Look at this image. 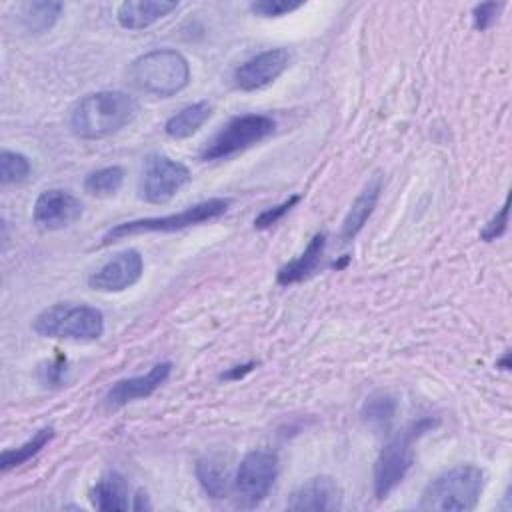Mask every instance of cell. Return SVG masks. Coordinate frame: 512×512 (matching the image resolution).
<instances>
[{
	"instance_id": "6da1fadb",
	"label": "cell",
	"mask_w": 512,
	"mask_h": 512,
	"mask_svg": "<svg viewBox=\"0 0 512 512\" xmlns=\"http://www.w3.org/2000/svg\"><path fill=\"white\" fill-rule=\"evenodd\" d=\"M140 104L122 90H98L82 96L70 110L68 126L82 140L108 138L136 120Z\"/></svg>"
},
{
	"instance_id": "7a4b0ae2",
	"label": "cell",
	"mask_w": 512,
	"mask_h": 512,
	"mask_svg": "<svg viewBox=\"0 0 512 512\" xmlns=\"http://www.w3.org/2000/svg\"><path fill=\"white\" fill-rule=\"evenodd\" d=\"M130 84L156 98H170L182 92L190 82V64L186 56L174 48L150 50L128 68Z\"/></svg>"
},
{
	"instance_id": "3957f363",
	"label": "cell",
	"mask_w": 512,
	"mask_h": 512,
	"mask_svg": "<svg viewBox=\"0 0 512 512\" xmlns=\"http://www.w3.org/2000/svg\"><path fill=\"white\" fill-rule=\"evenodd\" d=\"M482 490L484 470L474 464H458L426 484L418 508L426 512H468L476 508Z\"/></svg>"
},
{
	"instance_id": "277c9868",
	"label": "cell",
	"mask_w": 512,
	"mask_h": 512,
	"mask_svg": "<svg viewBox=\"0 0 512 512\" xmlns=\"http://www.w3.org/2000/svg\"><path fill=\"white\" fill-rule=\"evenodd\" d=\"M38 336L92 342L104 334V316L98 308L88 304L58 302L44 308L32 322Z\"/></svg>"
},
{
	"instance_id": "5b68a950",
	"label": "cell",
	"mask_w": 512,
	"mask_h": 512,
	"mask_svg": "<svg viewBox=\"0 0 512 512\" xmlns=\"http://www.w3.org/2000/svg\"><path fill=\"white\" fill-rule=\"evenodd\" d=\"M232 200L230 198H208L202 202H196L194 206H188L180 212L166 214V216H150V218H138V220H128L112 226L104 236L100 246H106L110 242L136 236V234H150V232H176L182 228L198 226L210 220H216L224 216L230 208Z\"/></svg>"
},
{
	"instance_id": "8992f818",
	"label": "cell",
	"mask_w": 512,
	"mask_h": 512,
	"mask_svg": "<svg viewBox=\"0 0 512 512\" xmlns=\"http://www.w3.org/2000/svg\"><path fill=\"white\" fill-rule=\"evenodd\" d=\"M434 426V420L422 418L396 432L380 450L374 462V496L386 498L408 474L414 460V442Z\"/></svg>"
},
{
	"instance_id": "52a82bcc",
	"label": "cell",
	"mask_w": 512,
	"mask_h": 512,
	"mask_svg": "<svg viewBox=\"0 0 512 512\" xmlns=\"http://www.w3.org/2000/svg\"><path fill=\"white\" fill-rule=\"evenodd\" d=\"M276 128V122L264 114H242L230 118L202 148V160H222L242 152L264 138Z\"/></svg>"
},
{
	"instance_id": "ba28073f",
	"label": "cell",
	"mask_w": 512,
	"mask_h": 512,
	"mask_svg": "<svg viewBox=\"0 0 512 512\" xmlns=\"http://www.w3.org/2000/svg\"><path fill=\"white\" fill-rule=\"evenodd\" d=\"M278 476V456L272 450L248 452L232 480L238 504L252 508L260 504L272 490Z\"/></svg>"
},
{
	"instance_id": "9c48e42d",
	"label": "cell",
	"mask_w": 512,
	"mask_h": 512,
	"mask_svg": "<svg viewBox=\"0 0 512 512\" xmlns=\"http://www.w3.org/2000/svg\"><path fill=\"white\" fill-rule=\"evenodd\" d=\"M190 178L186 164L164 154H150L142 164L140 198L150 204H166L190 182Z\"/></svg>"
},
{
	"instance_id": "30bf717a",
	"label": "cell",
	"mask_w": 512,
	"mask_h": 512,
	"mask_svg": "<svg viewBox=\"0 0 512 512\" xmlns=\"http://www.w3.org/2000/svg\"><path fill=\"white\" fill-rule=\"evenodd\" d=\"M292 62V52L288 48H268L248 58L234 70V82L240 90L252 92L266 88L276 78L284 74V70Z\"/></svg>"
},
{
	"instance_id": "8fae6325",
	"label": "cell",
	"mask_w": 512,
	"mask_h": 512,
	"mask_svg": "<svg viewBox=\"0 0 512 512\" xmlns=\"http://www.w3.org/2000/svg\"><path fill=\"white\" fill-rule=\"evenodd\" d=\"M82 216V202L68 190L50 188L40 192L34 202L32 218L42 230H62Z\"/></svg>"
},
{
	"instance_id": "7c38bea8",
	"label": "cell",
	"mask_w": 512,
	"mask_h": 512,
	"mask_svg": "<svg viewBox=\"0 0 512 512\" xmlns=\"http://www.w3.org/2000/svg\"><path fill=\"white\" fill-rule=\"evenodd\" d=\"M144 272V260L138 250H124L90 274L88 286L98 292H122L134 286Z\"/></svg>"
},
{
	"instance_id": "4fadbf2b",
	"label": "cell",
	"mask_w": 512,
	"mask_h": 512,
	"mask_svg": "<svg viewBox=\"0 0 512 512\" xmlns=\"http://www.w3.org/2000/svg\"><path fill=\"white\" fill-rule=\"evenodd\" d=\"M172 364L170 362H160L154 364L146 374L142 376H130L122 378L112 384V388L104 396V406L108 410H118L134 400L148 398L152 392H156L170 376Z\"/></svg>"
},
{
	"instance_id": "5bb4252c",
	"label": "cell",
	"mask_w": 512,
	"mask_h": 512,
	"mask_svg": "<svg viewBox=\"0 0 512 512\" xmlns=\"http://www.w3.org/2000/svg\"><path fill=\"white\" fill-rule=\"evenodd\" d=\"M286 506L290 510H338L342 490L332 476H314L290 494Z\"/></svg>"
},
{
	"instance_id": "9a60e30c",
	"label": "cell",
	"mask_w": 512,
	"mask_h": 512,
	"mask_svg": "<svg viewBox=\"0 0 512 512\" xmlns=\"http://www.w3.org/2000/svg\"><path fill=\"white\" fill-rule=\"evenodd\" d=\"M178 6L174 0H126L116 8V20L126 30H144L172 14Z\"/></svg>"
},
{
	"instance_id": "2e32d148",
	"label": "cell",
	"mask_w": 512,
	"mask_h": 512,
	"mask_svg": "<svg viewBox=\"0 0 512 512\" xmlns=\"http://www.w3.org/2000/svg\"><path fill=\"white\" fill-rule=\"evenodd\" d=\"M382 192V176H372L368 180V184L362 188V192L356 196V200L352 202L348 214L342 220L340 226V242H350L354 240V236L364 228L366 220L370 218V214L374 212L378 198Z\"/></svg>"
},
{
	"instance_id": "e0dca14e",
	"label": "cell",
	"mask_w": 512,
	"mask_h": 512,
	"mask_svg": "<svg viewBox=\"0 0 512 512\" xmlns=\"http://www.w3.org/2000/svg\"><path fill=\"white\" fill-rule=\"evenodd\" d=\"M324 246H326V234L324 232L314 234L310 238L308 246L304 248V252L278 270L276 282L280 286H290V284H296V282H302L304 278H308L316 270V266L324 254Z\"/></svg>"
},
{
	"instance_id": "ac0fdd59",
	"label": "cell",
	"mask_w": 512,
	"mask_h": 512,
	"mask_svg": "<svg viewBox=\"0 0 512 512\" xmlns=\"http://www.w3.org/2000/svg\"><path fill=\"white\" fill-rule=\"evenodd\" d=\"M92 506L106 512L128 510V486L118 472L104 474L90 490Z\"/></svg>"
},
{
	"instance_id": "d6986e66",
	"label": "cell",
	"mask_w": 512,
	"mask_h": 512,
	"mask_svg": "<svg viewBox=\"0 0 512 512\" xmlns=\"http://www.w3.org/2000/svg\"><path fill=\"white\" fill-rule=\"evenodd\" d=\"M210 114H212V106L204 100L188 104L180 112H176L174 116H170L166 120L164 132L172 140L190 138L192 134H196L204 126V122L210 118Z\"/></svg>"
},
{
	"instance_id": "ffe728a7",
	"label": "cell",
	"mask_w": 512,
	"mask_h": 512,
	"mask_svg": "<svg viewBox=\"0 0 512 512\" xmlns=\"http://www.w3.org/2000/svg\"><path fill=\"white\" fill-rule=\"evenodd\" d=\"M62 2L54 0H36L20 4V22L32 34L48 32L62 14Z\"/></svg>"
},
{
	"instance_id": "44dd1931",
	"label": "cell",
	"mask_w": 512,
	"mask_h": 512,
	"mask_svg": "<svg viewBox=\"0 0 512 512\" xmlns=\"http://www.w3.org/2000/svg\"><path fill=\"white\" fill-rule=\"evenodd\" d=\"M196 478L212 498H224L230 488L228 466L216 456H204L196 462Z\"/></svg>"
},
{
	"instance_id": "7402d4cb",
	"label": "cell",
	"mask_w": 512,
	"mask_h": 512,
	"mask_svg": "<svg viewBox=\"0 0 512 512\" xmlns=\"http://www.w3.org/2000/svg\"><path fill=\"white\" fill-rule=\"evenodd\" d=\"M54 438V428L46 426L42 430H38L30 440H26L24 444H20L18 448H8L0 454V470L6 474L18 466H22L24 462H28L30 458H34L50 440Z\"/></svg>"
},
{
	"instance_id": "603a6c76",
	"label": "cell",
	"mask_w": 512,
	"mask_h": 512,
	"mask_svg": "<svg viewBox=\"0 0 512 512\" xmlns=\"http://www.w3.org/2000/svg\"><path fill=\"white\" fill-rule=\"evenodd\" d=\"M124 184V170L120 166H104L84 178V192L96 198L114 196Z\"/></svg>"
},
{
	"instance_id": "cb8c5ba5",
	"label": "cell",
	"mask_w": 512,
	"mask_h": 512,
	"mask_svg": "<svg viewBox=\"0 0 512 512\" xmlns=\"http://www.w3.org/2000/svg\"><path fill=\"white\" fill-rule=\"evenodd\" d=\"M396 412V400L394 396L386 394V392H376L372 396L366 398L364 406H362V416L374 424V426H388V422L394 418Z\"/></svg>"
},
{
	"instance_id": "d4e9b609",
	"label": "cell",
	"mask_w": 512,
	"mask_h": 512,
	"mask_svg": "<svg viewBox=\"0 0 512 512\" xmlns=\"http://www.w3.org/2000/svg\"><path fill=\"white\" fill-rule=\"evenodd\" d=\"M32 172L30 160L12 150H2L0 152V182L2 184H20L24 182Z\"/></svg>"
},
{
	"instance_id": "484cf974",
	"label": "cell",
	"mask_w": 512,
	"mask_h": 512,
	"mask_svg": "<svg viewBox=\"0 0 512 512\" xmlns=\"http://www.w3.org/2000/svg\"><path fill=\"white\" fill-rule=\"evenodd\" d=\"M302 6H304V2H300V0H260V2H252L250 10L262 18H278V16L290 14Z\"/></svg>"
},
{
	"instance_id": "4316f807",
	"label": "cell",
	"mask_w": 512,
	"mask_h": 512,
	"mask_svg": "<svg viewBox=\"0 0 512 512\" xmlns=\"http://www.w3.org/2000/svg\"><path fill=\"white\" fill-rule=\"evenodd\" d=\"M300 200V196L298 194H294V196H290L288 200H284L282 204H278V206H274V208H268V210H264L262 214H258L256 216V220H254V228H270L272 224H276L278 220H282V216L284 214H288L290 210H292V206L296 204Z\"/></svg>"
},
{
	"instance_id": "83f0119b",
	"label": "cell",
	"mask_w": 512,
	"mask_h": 512,
	"mask_svg": "<svg viewBox=\"0 0 512 512\" xmlns=\"http://www.w3.org/2000/svg\"><path fill=\"white\" fill-rule=\"evenodd\" d=\"M502 6L504 4H500V2H482V4L474 6V10H472V24H474V28L480 30V32L490 28L496 22L498 12L502 10Z\"/></svg>"
},
{
	"instance_id": "f1b7e54d",
	"label": "cell",
	"mask_w": 512,
	"mask_h": 512,
	"mask_svg": "<svg viewBox=\"0 0 512 512\" xmlns=\"http://www.w3.org/2000/svg\"><path fill=\"white\" fill-rule=\"evenodd\" d=\"M506 224H508V198L504 200L502 208L486 222V226L480 232V238L486 242L500 238L506 232Z\"/></svg>"
},
{
	"instance_id": "f546056e",
	"label": "cell",
	"mask_w": 512,
	"mask_h": 512,
	"mask_svg": "<svg viewBox=\"0 0 512 512\" xmlns=\"http://www.w3.org/2000/svg\"><path fill=\"white\" fill-rule=\"evenodd\" d=\"M42 372H46V378H44L46 384H62V376L66 372V364H64L62 358H58L56 364L50 362L48 368H44Z\"/></svg>"
},
{
	"instance_id": "4dcf8cb0",
	"label": "cell",
	"mask_w": 512,
	"mask_h": 512,
	"mask_svg": "<svg viewBox=\"0 0 512 512\" xmlns=\"http://www.w3.org/2000/svg\"><path fill=\"white\" fill-rule=\"evenodd\" d=\"M252 366H254V362H248V364H242V366H234L232 370H228L226 374H222V378H226V380H238V378H242L246 372H250Z\"/></svg>"
},
{
	"instance_id": "1f68e13d",
	"label": "cell",
	"mask_w": 512,
	"mask_h": 512,
	"mask_svg": "<svg viewBox=\"0 0 512 512\" xmlns=\"http://www.w3.org/2000/svg\"><path fill=\"white\" fill-rule=\"evenodd\" d=\"M132 508H134V510H142V508H152V506H150V502H148V496H146V492H142V490H138V492H136Z\"/></svg>"
},
{
	"instance_id": "d6a6232c",
	"label": "cell",
	"mask_w": 512,
	"mask_h": 512,
	"mask_svg": "<svg viewBox=\"0 0 512 512\" xmlns=\"http://www.w3.org/2000/svg\"><path fill=\"white\" fill-rule=\"evenodd\" d=\"M498 368H502V370H508V368H510V352H506V354L502 356V360H498Z\"/></svg>"
}]
</instances>
